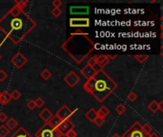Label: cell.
I'll list each match as a JSON object with an SVG mask.
<instances>
[{"label":"cell","mask_w":163,"mask_h":137,"mask_svg":"<svg viewBox=\"0 0 163 137\" xmlns=\"http://www.w3.org/2000/svg\"><path fill=\"white\" fill-rule=\"evenodd\" d=\"M94 86L92 95L97 102L102 103L117 89V83L103 70H98L94 76Z\"/></svg>","instance_id":"3957f363"},{"label":"cell","mask_w":163,"mask_h":137,"mask_svg":"<svg viewBox=\"0 0 163 137\" xmlns=\"http://www.w3.org/2000/svg\"><path fill=\"white\" fill-rule=\"evenodd\" d=\"M62 136H63L62 133L59 131L58 129H54L53 130V137H62Z\"/></svg>","instance_id":"f35d334b"},{"label":"cell","mask_w":163,"mask_h":137,"mask_svg":"<svg viewBox=\"0 0 163 137\" xmlns=\"http://www.w3.org/2000/svg\"><path fill=\"white\" fill-rule=\"evenodd\" d=\"M9 133H10V130L4 124L0 126V137H7Z\"/></svg>","instance_id":"f1b7e54d"},{"label":"cell","mask_w":163,"mask_h":137,"mask_svg":"<svg viewBox=\"0 0 163 137\" xmlns=\"http://www.w3.org/2000/svg\"><path fill=\"white\" fill-rule=\"evenodd\" d=\"M96 71H95V69H94V68H92V67L86 65L83 69H81L80 73L82 74L87 80H89V79H91V78H93V77L95 75Z\"/></svg>","instance_id":"4fadbf2b"},{"label":"cell","mask_w":163,"mask_h":137,"mask_svg":"<svg viewBox=\"0 0 163 137\" xmlns=\"http://www.w3.org/2000/svg\"><path fill=\"white\" fill-rule=\"evenodd\" d=\"M110 110L105 107V106H102V107H100L97 110H96V113H97V116L100 117V118H103L105 119L106 117L110 114Z\"/></svg>","instance_id":"ac0fdd59"},{"label":"cell","mask_w":163,"mask_h":137,"mask_svg":"<svg viewBox=\"0 0 163 137\" xmlns=\"http://www.w3.org/2000/svg\"><path fill=\"white\" fill-rule=\"evenodd\" d=\"M52 4H53V8H59L61 5H62V1H61V0H53Z\"/></svg>","instance_id":"ab89813d"},{"label":"cell","mask_w":163,"mask_h":137,"mask_svg":"<svg viewBox=\"0 0 163 137\" xmlns=\"http://www.w3.org/2000/svg\"><path fill=\"white\" fill-rule=\"evenodd\" d=\"M11 63L16 69L20 70V69H22L28 63V58L25 57L21 52H17L11 58Z\"/></svg>","instance_id":"8992f818"},{"label":"cell","mask_w":163,"mask_h":137,"mask_svg":"<svg viewBox=\"0 0 163 137\" xmlns=\"http://www.w3.org/2000/svg\"><path fill=\"white\" fill-rule=\"evenodd\" d=\"M148 109L150 110L151 112L155 113L156 111H158V102H156L155 100H153V101L148 105Z\"/></svg>","instance_id":"d4e9b609"},{"label":"cell","mask_w":163,"mask_h":137,"mask_svg":"<svg viewBox=\"0 0 163 137\" xmlns=\"http://www.w3.org/2000/svg\"><path fill=\"white\" fill-rule=\"evenodd\" d=\"M11 95V99L14 100V101H17L20 97H21V92H20L18 90H13L12 91V93H10Z\"/></svg>","instance_id":"f546056e"},{"label":"cell","mask_w":163,"mask_h":137,"mask_svg":"<svg viewBox=\"0 0 163 137\" xmlns=\"http://www.w3.org/2000/svg\"><path fill=\"white\" fill-rule=\"evenodd\" d=\"M97 127H101L102 126L104 123H105V119H103V118H100V117H97V118L94 120V122Z\"/></svg>","instance_id":"d590c367"},{"label":"cell","mask_w":163,"mask_h":137,"mask_svg":"<svg viewBox=\"0 0 163 137\" xmlns=\"http://www.w3.org/2000/svg\"><path fill=\"white\" fill-rule=\"evenodd\" d=\"M112 137H121V135H119L118 133H114V134L112 135Z\"/></svg>","instance_id":"7bdbcfd3"},{"label":"cell","mask_w":163,"mask_h":137,"mask_svg":"<svg viewBox=\"0 0 163 137\" xmlns=\"http://www.w3.org/2000/svg\"><path fill=\"white\" fill-rule=\"evenodd\" d=\"M0 93H1V91H0Z\"/></svg>","instance_id":"f6af8a7d"},{"label":"cell","mask_w":163,"mask_h":137,"mask_svg":"<svg viewBox=\"0 0 163 137\" xmlns=\"http://www.w3.org/2000/svg\"><path fill=\"white\" fill-rule=\"evenodd\" d=\"M70 27L72 28H88L90 27V19L87 17H73L70 19Z\"/></svg>","instance_id":"52a82bcc"},{"label":"cell","mask_w":163,"mask_h":137,"mask_svg":"<svg viewBox=\"0 0 163 137\" xmlns=\"http://www.w3.org/2000/svg\"><path fill=\"white\" fill-rule=\"evenodd\" d=\"M53 129L45 123L34 134L33 137H53Z\"/></svg>","instance_id":"9c48e42d"},{"label":"cell","mask_w":163,"mask_h":137,"mask_svg":"<svg viewBox=\"0 0 163 137\" xmlns=\"http://www.w3.org/2000/svg\"><path fill=\"white\" fill-rule=\"evenodd\" d=\"M135 58L139 64H144L148 60L149 55L148 54H135Z\"/></svg>","instance_id":"603a6c76"},{"label":"cell","mask_w":163,"mask_h":137,"mask_svg":"<svg viewBox=\"0 0 163 137\" xmlns=\"http://www.w3.org/2000/svg\"><path fill=\"white\" fill-rule=\"evenodd\" d=\"M36 25V22L25 12L17 16H12L7 12L0 18V31L14 45L21 43Z\"/></svg>","instance_id":"6da1fadb"},{"label":"cell","mask_w":163,"mask_h":137,"mask_svg":"<svg viewBox=\"0 0 163 137\" xmlns=\"http://www.w3.org/2000/svg\"><path fill=\"white\" fill-rule=\"evenodd\" d=\"M64 82L70 87V88H74L79 82H80V77L74 72V71H70L66 76H64Z\"/></svg>","instance_id":"ba28073f"},{"label":"cell","mask_w":163,"mask_h":137,"mask_svg":"<svg viewBox=\"0 0 163 137\" xmlns=\"http://www.w3.org/2000/svg\"><path fill=\"white\" fill-rule=\"evenodd\" d=\"M158 110H160V111L163 112V100H161V101L158 103Z\"/></svg>","instance_id":"60d3db41"},{"label":"cell","mask_w":163,"mask_h":137,"mask_svg":"<svg viewBox=\"0 0 163 137\" xmlns=\"http://www.w3.org/2000/svg\"><path fill=\"white\" fill-rule=\"evenodd\" d=\"M27 107H28V109L31 110H33L34 109H36L34 100H33V99H32V100H29V101L27 102Z\"/></svg>","instance_id":"e575fe53"},{"label":"cell","mask_w":163,"mask_h":137,"mask_svg":"<svg viewBox=\"0 0 163 137\" xmlns=\"http://www.w3.org/2000/svg\"><path fill=\"white\" fill-rule=\"evenodd\" d=\"M115 112L117 113V114H120V115H122L123 113H125V111L127 110V108L122 104V103H120V104H118L115 108Z\"/></svg>","instance_id":"484cf974"},{"label":"cell","mask_w":163,"mask_h":137,"mask_svg":"<svg viewBox=\"0 0 163 137\" xmlns=\"http://www.w3.org/2000/svg\"><path fill=\"white\" fill-rule=\"evenodd\" d=\"M23 11H21V10H19L15 5L13 6V7H12L11 9H10V11L8 12V13L10 14V15H12V16H17V15H19L20 13H21Z\"/></svg>","instance_id":"4316f807"},{"label":"cell","mask_w":163,"mask_h":137,"mask_svg":"<svg viewBox=\"0 0 163 137\" xmlns=\"http://www.w3.org/2000/svg\"><path fill=\"white\" fill-rule=\"evenodd\" d=\"M8 73L4 71V70H0V82L5 81L8 78Z\"/></svg>","instance_id":"836d02e7"},{"label":"cell","mask_w":163,"mask_h":137,"mask_svg":"<svg viewBox=\"0 0 163 137\" xmlns=\"http://www.w3.org/2000/svg\"><path fill=\"white\" fill-rule=\"evenodd\" d=\"M85 117L86 118L90 121V122H92V123H94V120L97 118V113H96V110H94V109H90L86 113H85Z\"/></svg>","instance_id":"ffe728a7"},{"label":"cell","mask_w":163,"mask_h":137,"mask_svg":"<svg viewBox=\"0 0 163 137\" xmlns=\"http://www.w3.org/2000/svg\"><path fill=\"white\" fill-rule=\"evenodd\" d=\"M38 116H39L40 119H42L45 123H47L52 118V117L53 116V113L49 109L45 108L44 110H42L41 111L38 113Z\"/></svg>","instance_id":"5bb4252c"},{"label":"cell","mask_w":163,"mask_h":137,"mask_svg":"<svg viewBox=\"0 0 163 137\" xmlns=\"http://www.w3.org/2000/svg\"><path fill=\"white\" fill-rule=\"evenodd\" d=\"M77 111V109L72 110L69 109V107L67 105H63L62 107H61L55 113V115L58 117V118L63 121V120H67V119H71V117Z\"/></svg>","instance_id":"5b68a950"},{"label":"cell","mask_w":163,"mask_h":137,"mask_svg":"<svg viewBox=\"0 0 163 137\" xmlns=\"http://www.w3.org/2000/svg\"><path fill=\"white\" fill-rule=\"evenodd\" d=\"M8 119H9V118H8V115H7L5 112H3V111L0 112V122L5 123Z\"/></svg>","instance_id":"8d00e7d4"},{"label":"cell","mask_w":163,"mask_h":137,"mask_svg":"<svg viewBox=\"0 0 163 137\" xmlns=\"http://www.w3.org/2000/svg\"><path fill=\"white\" fill-rule=\"evenodd\" d=\"M11 100H12V99H11V95H10L9 91H1V93H0V105L5 106V105H7Z\"/></svg>","instance_id":"2e32d148"},{"label":"cell","mask_w":163,"mask_h":137,"mask_svg":"<svg viewBox=\"0 0 163 137\" xmlns=\"http://www.w3.org/2000/svg\"><path fill=\"white\" fill-rule=\"evenodd\" d=\"M40 76H41V78H42L43 80L48 81L50 78L53 76V73L48 69H44L41 72H40Z\"/></svg>","instance_id":"cb8c5ba5"},{"label":"cell","mask_w":163,"mask_h":137,"mask_svg":"<svg viewBox=\"0 0 163 137\" xmlns=\"http://www.w3.org/2000/svg\"><path fill=\"white\" fill-rule=\"evenodd\" d=\"M28 5V1L27 0H20V1H15V6L19 9L24 12V9L27 7Z\"/></svg>","instance_id":"83f0119b"},{"label":"cell","mask_w":163,"mask_h":137,"mask_svg":"<svg viewBox=\"0 0 163 137\" xmlns=\"http://www.w3.org/2000/svg\"><path fill=\"white\" fill-rule=\"evenodd\" d=\"M59 131L62 133V135L64 136L69 130H74V124L71 121V119H67V120H63V121H61L58 128Z\"/></svg>","instance_id":"30bf717a"},{"label":"cell","mask_w":163,"mask_h":137,"mask_svg":"<svg viewBox=\"0 0 163 137\" xmlns=\"http://www.w3.org/2000/svg\"><path fill=\"white\" fill-rule=\"evenodd\" d=\"M95 61H96V65L99 69L103 70V68L108 65V63L110 62V59L108 58L107 54H96L95 55Z\"/></svg>","instance_id":"7c38bea8"},{"label":"cell","mask_w":163,"mask_h":137,"mask_svg":"<svg viewBox=\"0 0 163 137\" xmlns=\"http://www.w3.org/2000/svg\"><path fill=\"white\" fill-rule=\"evenodd\" d=\"M60 122H61V120L58 118V117H57L55 114H53V116L52 117V118H51V119H50L46 124H48V125H49L53 130H54V129H57V128H58Z\"/></svg>","instance_id":"d6986e66"},{"label":"cell","mask_w":163,"mask_h":137,"mask_svg":"<svg viewBox=\"0 0 163 137\" xmlns=\"http://www.w3.org/2000/svg\"><path fill=\"white\" fill-rule=\"evenodd\" d=\"M4 125L9 129V130H14V129L18 126V122L13 118V117H11V118H9V119L5 122Z\"/></svg>","instance_id":"44dd1931"},{"label":"cell","mask_w":163,"mask_h":137,"mask_svg":"<svg viewBox=\"0 0 163 137\" xmlns=\"http://www.w3.org/2000/svg\"><path fill=\"white\" fill-rule=\"evenodd\" d=\"M51 13H52V15H53V17L57 18V17H59L61 14H62V11H61L59 8H53V9L51 11Z\"/></svg>","instance_id":"1f68e13d"},{"label":"cell","mask_w":163,"mask_h":137,"mask_svg":"<svg viewBox=\"0 0 163 137\" xmlns=\"http://www.w3.org/2000/svg\"><path fill=\"white\" fill-rule=\"evenodd\" d=\"M94 77L91 78V79L87 80L84 84H83V90L87 92L92 94L93 91H94Z\"/></svg>","instance_id":"e0dca14e"},{"label":"cell","mask_w":163,"mask_h":137,"mask_svg":"<svg viewBox=\"0 0 163 137\" xmlns=\"http://www.w3.org/2000/svg\"><path fill=\"white\" fill-rule=\"evenodd\" d=\"M34 103H35L36 108H41L45 105V100L42 98V97H37V98L34 100Z\"/></svg>","instance_id":"4dcf8cb0"},{"label":"cell","mask_w":163,"mask_h":137,"mask_svg":"<svg viewBox=\"0 0 163 137\" xmlns=\"http://www.w3.org/2000/svg\"><path fill=\"white\" fill-rule=\"evenodd\" d=\"M90 12L89 6H71L70 7V13L71 14H88Z\"/></svg>","instance_id":"8fae6325"},{"label":"cell","mask_w":163,"mask_h":137,"mask_svg":"<svg viewBox=\"0 0 163 137\" xmlns=\"http://www.w3.org/2000/svg\"><path fill=\"white\" fill-rule=\"evenodd\" d=\"M64 136L65 137H77V133H76V131L74 130H71Z\"/></svg>","instance_id":"74e56055"},{"label":"cell","mask_w":163,"mask_h":137,"mask_svg":"<svg viewBox=\"0 0 163 137\" xmlns=\"http://www.w3.org/2000/svg\"><path fill=\"white\" fill-rule=\"evenodd\" d=\"M95 43L90 35L78 30L71 33L70 37L62 43V49L76 64H81L94 51Z\"/></svg>","instance_id":"7a4b0ae2"},{"label":"cell","mask_w":163,"mask_h":137,"mask_svg":"<svg viewBox=\"0 0 163 137\" xmlns=\"http://www.w3.org/2000/svg\"><path fill=\"white\" fill-rule=\"evenodd\" d=\"M2 59V56H1V54H0V60H1Z\"/></svg>","instance_id":"ee69618b"},{"label":"cell","mask_w":163,"mask_h":137,"mask_svg":"<svg viewBox=\"0 0 163 137\" xmlns=\"http://www.w3.org/2000/svg\"><path fill=\"white\" fill-rule=\"evenodd\" d=\"M11 137H33V136H32L23 127H19L18 130H16L15 132Z\"/></svg>","instance_id":"9a60e30c"},{"label":"cell","mask_w":163,"mask_h":137,"mask_svg":"<svg viewBox=\"0 0 163 137\" xmlns=\"http://www.w3.org/2000/svg\"><path fill=\"white\" fill-rule=\"evenodd\" d=\"M141 130L146 136H149L152 132H154L153 127L150 124H148V123H145L144 125H141Z\"/></svg>","instance_id":"7402d4cb"},{"label":"cell","mask_w":163,"mask_h":137,"mask_svg":"<svg viewBox=\"0 0 163 137\" xmlns=\"http://www.w3.org/2000/svg\"><path fill=\"white\" fill-rule=\"evenodd\" d=\"M148 137H160L157 133H155V132H152Z\"/></svg>","instance_id":"b9f144b4"},{"label":"cell","mask_w":163,"mask_h":137,"mask_svg":"<svg viewBox=\"0 0 163 137\" xmlns=\"http://www.w3.org/2000/svg\"><path fill=\"white\" fill-rule=\"evenodd\" d=\"M121 137H148L146 136L141 130V125L139 122H135L124 133L121 135Z\"/></svg>","instance_id":"277c9868"},{"label":"cell","mask_w":163,"mask_h":137,"mask_svg":"<svg viewBox=\"0 0 163 137\" xmlns=\"http://www.w3.org/2000/svg\"><path fill=\"white\" fill-rule=\"evenodd\" d=\"M127 99H128L130 102L134 103V102L137 99V95H136V93L134 92V91H131V92L128 94V96H127Z\"/></svg>","instance_id":"d6a6232c"}]
</instances>
